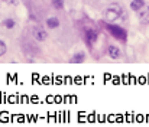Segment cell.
<instances>
[{
    "label": "cell",
    "mask_w": 149,
    "mask_h": 127,
    "mask_svg": "<svg viewBox=\"0 0 149 127\" xmlns=\"http://www.w3.org/2000/svg\"><path fill=\"white\" fill-rule=\"evenodd\" d=\"M139 20L142 23H149V6L145 7L143 12H139Z\"/></svg>",
    "instance_id": "cell-7"
},
{
    "label": "cell",
    "mask_w": 149,
    "mask_h": 127,
    "mask_svg": "<svg viewBox=\"0 0 149 127\" xmlns=\"http://www.w3.org/2000/svg\"><path fill=\"white\" fill-rule=\"evenodd\" d=\"M58 25H59V20H58L56 17H48V19H47V26H48L49 29L58 28Z\"/></svg>",
    "instance_id": "cell-9"
},
{
    "label": "cell",
    "mask_w": 149,
    "mask_h": 127,
    "mask_svg": "<svg viewBox=\"0 0 149 127\" xmlns=\"http://www.w3.org/2000/svg\"><path fill=\"white\" fill-rule=\"evenodd\" d=\"M32 35L36 41H45L47 39V32L41 28H33L32 29Z\"/></svg>",
    "instance_id": "cell-4"
},
{
    "label": "cell",
    "mask_w": 149,
    "mask_h": 127,
    "mask_svg": "<svg viewBox=\"0 0 149 127\" xmlns=\"http://www.w3.org/2000/svg\"><path fill=\"white\" fill-rule=\"evenodd\" d=\"M109 56L113 58V59L120 58V49H119L117 46H114V45H110V46H109Z\"/></svg>",
    "instance_id": "cell-5"
},
{
    "label": "cell",
    "mask_w": 149,
    "mask_h": 127,
    "mask_svg": "<svg viewBox=\"0 0 149 127\" xmlns=\"http://www.w3.org/2000/svg\"><path fill=\"white\" fill-rule=\"evenodd\" d=\"M106 28H107V31H110V32L113 33V36H116L117 39L126 41L127 33H126V31H125L123 28H120V26H117V25H111V23H107Z\"/></svg>",
    "instance_id": "cell-3"
},
{
    "label": "cell",
    "mask_w": 149,
    "mask_h": 127,
    "mask_svg": "<svg viewBox=\"0 0 149 127\" xmlns=\"http://www.w3.org/2000/svg\"><path fill=\"white\" fill-rule=\"evenodd\" d=\"M4 52H6V45H4L3 41H0V56H1Z\"/></svg>",
    "instance_id": "cell-13"
},
{
    "label": "cell",
    "mask_w": 149,
    "mask_h": 127,
    "mask_svg": "<svg viewBox=\"0 0 149 127\" xmlns=\"http://www.w3.org/2000/svg\"><path fill=\"white\" fill-rule=\"evenodd\" d=\"M84 58H86V53H84V52H78V53H75V55H74L72 62H74V64H77V62H83V61H84Z\"/></svg>",
    "instance_id": "cell-10"
},
{
    "label": "cell",
    "mask_w": 149,
    "mask_h": 127,
    "mask_svg": "<svg viewBox=\"0 0 149 127\" xmlns=\"http://www.w3.org/2000/svg\"><path fill=\"white\" fill-rule=\"evenodd\" d=\"M52 6L56 10H62L64 9V0H52Z\"/></svg>",
    "instance_id": "cell-11"
},
{
    "label": "cell",
    "mask_w": 149,
    "mask_h": 127,
    "mask_svg": "<svg viewBox=\"0 0 149 127\" xmlns=\"http://www.w3.org/2000/svg\"><path fill=\"white\" fill-rule=\"evenodd\" d=\"M122 7H120V4H117V3H110L109 6H107V9H106V12H104V16H106V19L109 20V22H114L116 19H119V16L122 15Z\"/></svg>",
    "instance_id": "cell-2"
},
{
    "label": "cell",
    "mask_w": 149,
    "mask_h": 127,
    "mask_svg": "<svg viewBox=\"0 0 149 127\" xmlns=\"http://www.w3.org/2000/svg\"><path fill=\"white\" fill-rule=\"evenodd\" d=\"M83 33H84V38H86V42L88 43V48H91L94 43L97 42V38H99V29L97 26L90 22V20H86L83 23Z\"/></svg>",
    "instance_id": "cell-1"
},
{
    "label": "cell",
    "mask_w": 149,
    "mask_h": 127,
    "mask_svg": "<svg viewBox=\"0 0 149 127\" xmlns=\"http://www.w3.org/2000/svg\"><path fill=\"white\" fill-rule=\"evenodd\" d=\"M88 4H91V6H94V7H99V6H101V4H110V3H113L111 0H86Z\"/></svg>",
    "instance_id": "cell-8"
},
{
    "label": "cell",
    "mask_w": 149,
    "mask_h": 127,
    "mask_svg": "<svg viewBox=\"0 0 149 127\" xmlns=\"http://www.w3.org/2000/svg\"><path fill=\"white\" fill-rule=\"evenodd\" d=\"M143 6H145V0H132L130 3V9L133 12H139Z\"/></svg>",
    "instance_id": "cell-6"
},
{
    "label": "cell",
    "mask_w": 149,
    "mask_h": 127,
    "mask_svg": "<svg viewBox=\"0 0 149 127\" xmlns=\"http://www.w3.org/2000/svg\"><path fill=\"white\" fill-rule=\"evenodd\" d=\"M4 26H6V28H13V26H15V20H12V19L4 20Z\"/></svg>",
    "instance_id": "cell-12"
}]
</instances>
